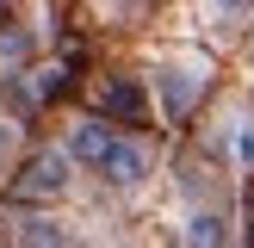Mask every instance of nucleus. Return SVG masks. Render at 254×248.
Returning a JSON list of instances; mask_svg holds the SVG:
<instances>
[{"instance_id":"f257e3e1","label":"nucleus","mask_w":254,"mask_h":248,"mask_svg":"<svg viewBox=\"0 0 254 248\" xmlns=\"http://www.w3.org/2000/svg\"><path fill=\"white\" fill-rule=\"evenodd\" d=\"M205 87H211L205 56H168V62L155 68V99H161V118H168V124H186V118H192V106L205 99Z\"/></svg>"},{"instance_id":"f03ea898","label":"nucleus","mask_w":254,"mask_h":248,"mask_svg":"<svg viewBox=\"0 0 254 248\" xmlns=\"http://www.w3.org/2000/svg\"><path fill=\"white\" fill-rule=\"evenodd\" d=\"M68 186H74L68 149H37L12 180V205H56V198H68Z\"/></svg>"},{"instance_id":"7ed1b4c3","label":"nucleus","mask_w":254,"mask_h":248,"mask_svg":"<svg viewBox=\"0 0 254 248\" xmlns=\"http://www.w3.org/2000/svg\"><path fill=\"white\" fill-rule=\"evenodd\" d=\"M149 168H155V149H149L143 136H112L106 161H99V174H106L112 186H124V192H136V186L149 180Z\"/></svg>"},{"instance_id":"20e7f679","label":"nucleus","mask_w":254,"mask_h":248,"mask_svg":"<svg viewBox=\"0 0 254 248\" xmlns=\"http://www.w3.org/2000/svg\"><path fill=\"white\" fill-rule=\"evenodd\" d=\"M112 136H118V130H112L106 118H81V124L68 130V161H74V168H93V174H99V161H106Z\"/></svg>"},{"instance_id":"39448f33","label":"nucleus","mask_w":254,"mask_h":248,"mask_svg":"<svg viewBox=\"0 0 254 248\" xmlns=\"http://www.w3.org/2000/svg\"><path fill=\"white\" fill-rule=\"evenodd\" d=\"M180 242H186V248H230V217H223L217 205H198V211H186V223H180Z\"/></svg>"},{"instance_id":"423d86ee","label":"nucleus","mask_w":254,"mask_h":248,"mask_svg":"<svg viewBox=\"0 0 254 248\" xmlns=\"http://www.w3.org/2000/svg\"><path fill=\"white\" fill-rule=\"evenodd\" d=\"M19 248H74V236L56 217H19Z\"/></svg>"},{"instance_id":"0eeeda50","label":"nucleus","mask_w":254,"mask_h":248,"mask_svg":"<svg viewBox=\"0 0 254 248\" xmlns=\"http://www.w3.org/2000/svg\"><path fill=\"white\" fill-rule=\"evenodd\" d=\"M223 155H230L236 174H254V112H242V118L230 124V143H223Z\"/></svg>"},{"instance_id":"6e6552de","label":"nucleus","mask_w":254,"mask_h":248,"mask_svg":"<svg viewBox=\"0 0 254 248\" xmlns=\"http://www.w3.org/2000/svg\"><path fill=\"white\" fill-rule=\"evenodd\" d=\"M106 112H124V118H143V87H130V81H112L106 87Z\"/></svg>"},{"instance_id":"1a4fd4ad","label":"nucleus","mask_w":254,"mask_h":248,"mask_svg":"<svg viewBox=\"0 0 254 248\" xmlns=\"http://www.w3.org/2000/svg\"><path fill=\"white\" fill-rule=\"evenodd\" d=\"M12 149H19V124H12L6 112H0V168L12 161Z\"/></svg>"},{"instance_id":"9d476101","label":"nucleus","mask_w":254,"mask_h":248,"mask_svg":"<svg viewBox=\"0 0 254 248\" xmlns=\"http://www.w3.org/2000/svg\"><path fill=\"white\" fill-rule=\"evenodd\" d=\"M211 6H217V12H248L254 0H211Z\"/></svg>"}]
</instances>
